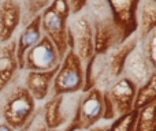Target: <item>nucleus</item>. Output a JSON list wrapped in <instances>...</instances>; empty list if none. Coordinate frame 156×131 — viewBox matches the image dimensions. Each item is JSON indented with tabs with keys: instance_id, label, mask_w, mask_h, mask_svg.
Returning a JSON list of instances; mask_svg holds the SVG:
<instances>
[{
	"instance_id": "1",
	"label": "nucleus",
	"mask_w": 156,
	"mask_h": 131,
	"mask_svg": "<svg viewBox=\"0 0 156 131\" xmlns=\"http://www.w3.org/2000/svg\"><path fill=\"white\" fill-rule=\"evenodd\" d=\"M83 10H88L86 16L93 30L94 55H104L125 43L105 0H89Z\"/></svg>"
},
{
	"instance_id": "2",
	"label": "nucleus",
	"mask_w": 156,
	"mask_h": 131,
	"mask_svg": "<svg viewBox=\"0 0 156 131\" xmlns=\"http://www.w3.org/2000/svg\"><path fill=\"white\" fill-rule=\"evenodd\" d=\"M3 91L4 96L0 102V115L3 116L4 123L18 131L27 123V120L37 109L36 101L25 85L21 83L7 86Z\"/></svg>"
},
{
	"instance_id": "3",
	"label": "nucleus",
	"mask_w": 156,
	"mask_h": 131,
	"mask_svg": "<svg viewBox=\"0 0 156 131\" xmlns=\"http://www.w3.org/2000/svg\"><path fill=\"white\" fill-rule=\"evenodd\" d=\"M70 16L71 12L67 0H52L40 14L41 32L54 43L62 59L69 51L67 26Z\"/></svg>"
},
{
	"instance_id": "4",
	"label": "nucleus",
	"mask_w": 156,
	"mask_h": 131,
	"mask_svg": "<svg viewBox=\"0 0 156 131\" xmlns=\"http://www.w3.org/2000/svg\"><path fill=\"white\" fill-rule=\"evenodd\" d=\"M83 89V64L71 49L66 52L56 70L49 96L81 93Z\"/></svg>"
},
{
	"instance_id": "5",
	"label": "nucleus",
	"mask_w": 156,
	"mask_h": 131,
	"mask_svg": "<svg viewBox=\"0 0 156 131\" xmlns=\"http://www.w3.org/2000/svg\"><path fill=\"white\" fill-rule=\"evenodd\" d=\"M100 120H103V94L101 90L93 88L81 91L73 116L62 131H88Z\"/></svg>"
},
{
	"instance_id": "6",
	"label": "nucleus",
	"mask_w": 156,
	"mask_h": 131,
	"mask_svg": "<svg viewBox=\"0 0 156 131\" xmlns=\"http://www.w3.org/2000/svg\"><path fill=\"white\" fill-rule=\"evenodd\" d=\"M67 45L69 49H71L80 57L82 64H86L96 56L93 47V30L86 14H74L73 19L69 22Z\"/></svg>"
},
{
	"instance_id": "7",
	"label": "nucleus",
	"mask_w": 156,
	"mask_h": 131,
	"mask_svg": "<svg viewBox=\"0 0 156 131\" xmlns=\"http://www.w3.org/2000/svg\"><path fill=\"white\" fill-rule=\"evenodd\" d=\"M81 93L66 96H51L41 107L47 129H60L70 122Z\"/></svg>"
},
{
	"instance_id": "8",
	"label": "nucleus",
	"mask_w": 156,
	"mask_h": 131,
	"mask_svg": "<svg viewBox=\"0 0 156 131\" xmlns=\"http://www.w3.org/2000/svg\"><path fill=\"white\" fill-rule=\"evenodd\" d=\"M62 62L56 47L47 36L43 34L41 40L29 49L25 55L23 70L27 71H49L58 68Z\"/></svg>"
},
{
	"instance_id": "9",
	"label": "nucleus",
	"mask_w": 156,
	"mask_h": 131,
	"mask_svg": "<svg viewBox=\"0 0 156 131\" xmlns=\"http://www.w3.org/2000/svg\"><path fill=\"white\" fill-rule=\"evenodd\" d=\"M110 11L115 19L116 26L121 30L123 41L137 32V7L140 0H105Z\"/></svg>"
},
{
	"instance_id": "10",
	"label": "nucleus",
	"mask_w": 156,
	"mask_h": 131,
	"mask_svg": "<svg viewBox=\"0 0 156 131\" xmlns=\"http://www.w3.org/2000/svg\"><path fill=\"white\" fill-rule=\"evenodd\" d=\"M104 93L108 96L111 104L114 107L115 115H123L126 112H130L134 105L136 93H137V86L126 77H121L116 79Z\"/></svg>"
},
{
	"instance_id": "11",
	"label": "nucleus",
	"mask_w": 156,
	"mask_h": 131,
	"mask_svg": "<svg viewBox=\"0 0 156 131\" xmlns=\"http://www.w3.org/2000/svg\"><path fill=\"white\" fill-rule=\"evenodd\" d=\"M154 72L155 70L152 67L151 62L148 60L147 55L144 53L140 44H137V47L130 52V55L127 56L126 62H125L123 75L122 77L129 78L138 88L143 83H145Z\"/></svg>"
},
{
	"instance_id": "12",
	"label": "nucleus",
	"mask_w": 156,
	"mask_h": 131,
	"mask_svg": "<svg viewBox=\"0 0 156 131\" xmlns=\"http://www.w3.org/2000/svg\"><path fill=\"white\" fill-rule=\"evenodd\" d=\"M56 70L49 71H27L25 75V88L30 93V96L34 98V101H44L48 98L51 93V85L54 77L56 74Z\"/></svg>"
},
{
	"instance_id": "13",
	"label": "nucleus",
	"mask_w": 156,
	"mask_h": 131,
	"mask_svg": "<svg viewBox=\"0 0 156 131\" xmlns=\"http://www.w3.org/2000/svg\"><path fill=\"white\" fill-rule=\"evenodd\" d=\"M43 37V32H41V21L40 15L34 16L30 22H27L26 27L23 32L21 33L18 38V43H15V55H16V62H18V68L23 70V60L25 55L32 47H34Z\"/></svg>"
},
{
	"instance_id": "14",
	"label": "nucleus",
	"mask_w": 156,
	"mask_h": 131,
	"mask_svg": "<svg viewBox=\"0 0 156 131\" xmlns=\"http://www.w3.org/2000/svg\"><path fill=\"white\" fill-rule=\"evenodd\" d=\"M21 7L15 0H3L0 4V43H8L21 22Z\"/></svg>"
},
{
	"instance_id": "15",
	"label": "nucleus",
	"mask_w": 156,
	"mask_h": 131,
	"mask_svg": "<svg viewBox=\"0 0 156 131\" xmlns=\"http://www.w3.org/2000/svg\"><path fill=\"white\" fill-rule=\"evenodd\" d=\"M18 70L15 43H4V45L0 48V93L12 82Z\"/></svg>"
},
{
	"instance_id": "16",
	"label": "nucleus",
	"mask_w": 156,
	"mask_h": 131,
	"mask_svg": "<svg viewBox=\"0 0 156 131\" xmlns=\"http://www.w3.org/2000/svg\"><path fill=\"white\" fill-rule=\"evenodd\" d=\"M137 18V36L138 41L143 40L149 32L156 29V2L155 0H140L136 12Z\"/></svg>"
},
{
	"instance_id": "17",
	"label": "nucleus",
	"mask_w": 156,
	"mask_h": 131,
	"mask_svg": "<svg viewBox=\"0 0 156 131\" xmlns=\"http://www.w3.org/2000/svg\"><path fill=\"white\" fill-rule=\"evenodd\" d=\"M155 101H156V71L151 75V78L145 83H143L141 86L137 88L133 109H141L143 107Z\"/></svg>"
},
{
	"instance_id": "18",
	"label": "nucleus",
	"mask_w": 156,
	"mask_h": 131,
	"mask_svg": "<svg viewBox=\"0 0 156 131\" xmlns=\"http://www.w3.org/2000/svg\"><path fill=\"white\" fill-rule=\"evenodd\" d=\"M134 131H156V101L138 109Z\"/></svg>"
},
{
	"instance_id": "19",
	"label": "nucleus",
	"mask_w": 156,
	"mask_h": 131,
	"mask_svg": "<svg viewBox=\"0 0 156 131\" xmlns=\"http://www.w3.org/2000/svg\"><path fill=\"white\" fill-rule=\"evenodd\" d=\"M138 109H132L123 115H119L108 124V131H134L137 123Z\"/></svg>"
},
{
	"instance_id": "20",
	"label": "nucleus",
	"mask_w": 156,
	"mask_h": 131,
	"mask_svg": "<svg viewBox=\"0 0 156 131\" xmlns=\"http://www.w3.org/2000/svg\"><path fill=\"white\" fill-rule=\"evenodd\" d=\"M138 44H140L144 53L147 55L148 60L151 62L152 67L156 71V29L149 32L143 40L138 41Z\"/></svg>"
},
{
	"instance_id": "21",
	"label": "nucleus",
	"mask_w": 156,
	"mask_h": 131,
	"mask_svg": "<svg viewBox=\"0 0 156 131\" xmlns=\"http://www.w3.org/2000/svg\"><path fill=\"white\" fill-rule=\"evenodd\" d=\"M47 130L48 129H47L45 122H44L43 118V111H41V108H38V109L34 111V113L27 120V123L18 131H47Z\"/></svg>"
},
{
	"instance_id": "22",
	"label": "nucleus",
	"mask_w": 156,
	"mask_h": 131,
	"mask_svg": "<svg viewBox=\"0 0 156 131\" xmlns=\"http://www.w3.org/2000/svg\"><path fill=\"white\" fill-rule=\"evenodd\" d=\"M52 0H26V19L32 21L34 16L40 15L41 11L48 7Z\"/></svg>"
},
{
	"instance_id": "23",
	"label": "nucleus",
	"mask_w": 156,
	"mask_h": 131,
	"mask_svg": "<svg viewBox=\"0 0 156 131\" xmlns=\"http://www.w3.org/2000/svg\"><path fill=\"white\" fill-rule=\"evenodd\" d=\"M88 2H89V0H67L69 7H70L71 15H74V14H78V12H82Z\"/></svg>"
},
{
	"instance_id": "24",
	"label": "nucleus",
	"mask_w": 156,
	"mask_h": 131,
	"mask_svg": "<svg viewBox=\"0 0 156 131\" xmlns=\"http://www.w3.org/2000/svg\"><path fill=\"white\" fill-rule=\"evenodd\" d=\"M88 131H108V124H99L97 123L96 126H93Z\"/></svg>"
},
{
	"instance_id": "25",
	"label": "nucleus",
	"mask_w": 156,
	"mask_h": 131,
	"mask_svg": "<svg viewBox=\"0 0 156 131\" xmlns=\"http://www.w3.org/2000/svg\"><path fill=\"white\" fill-rule=\"evenodd\" d=\"M0 131H15V130H14L12 127L8 126L7 123H4V122H3V123H0Z\"/></svg>"
},
{
	"instance_id": "26",
	"label": "nucleus",
	"mask_w": 156,
	"mask_h": 131,
	"mask_svg": "<svg viewBox=\"0 0 156 131\" xmlns=\"http://www.w3.org/2000/svg\"><path fill=\"white\" fill-rule=\"evenodd\" d=\"M47 131H62V130H60V129H48Z\"/></svg>"
},
{
	"instance_id": "27",
	"label": "nucleus",
	"mask_w": 156,
	"mask_h": 131,
	"mask_svg": "<svg viewBox=\"0 0 156 131\" xmlns=\"http://www.w3.org/2000/svg\"><path fill=\"white\" fill-rule=\"evenodd\" d=\"M76 131H82V130H76Z\"/></svg>"
},
{
	"instance_id": "28",
	"label": "nucleus",
	"mask_w": 156,
	"mask_h": 131,
	"mask_svg": "<svg viewBox=\"0 0 156 131\" xmlns=\"http://www.w3.org/2000/svg\"><path fill=\"white\" fill-rule=\"evenodd\" d=\"M155 2H156V0H155Z\"/></svg>"
}]
</instances>
